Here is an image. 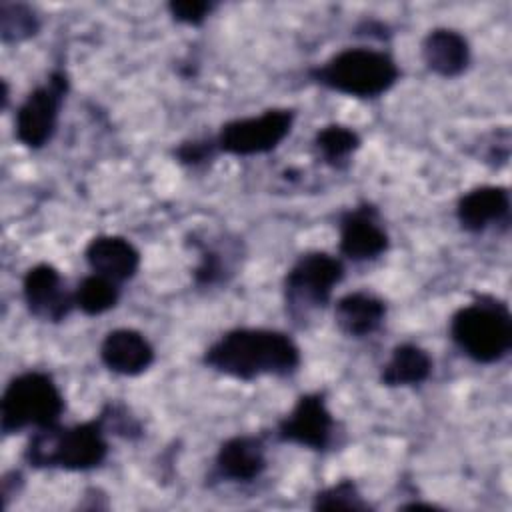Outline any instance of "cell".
Wrapping results in <instances>:
<instances>
[{
    "label": "cell",
    "mask_w": 512,
    "mask_h": 512,
    "mask_svg": "<svg viewBox=\"0 0 512 512\" xmlns=\"http://www.w3.org/2000/svg\"><path fill=\"white\" fill-rule=\"evenodd\" d=\"M450 338L478 364L500 362L512 348V314L504 300L478 294L450 318Z\"/></svg>",
    "instance_id": "obj_4"
},
{
    "label": "cell",
    "mask_w": 512,
    "mask_h": 512,
    "mask_svg": "<svg viewBox=\"0 0 512 512\" xmlns=\"http://www.w3.org/2000/svg\"><path fill=\"white\" fill-rule=\"evenodd\" d=\"M360 134L344 124H326L314 134V150L318 158L330 168L342 170L348 166L350 156L360 148Z\"/></svg>",
    "instance_id": "obj_19"
},
{
    "label": "cell",
    "mask_w": 512,
    "mask_h": 512,
    "mask_svg": "<svg viewBox=\"0 0 512 512\" xmlns=\"http://www.w3.org/2000/svg\"><path fill=\"white\" fill-rule=\"evenodd\" d=\"M194 248L198 250V264L192 270L196 286L210 288L224 282L232 274L226 250L222 252L220 246H212L200 240H194Z\"/></svg>",
    "instance_id": "obj_22"
},
{
    "label": "cell",
    "mask_w": 512,
    "mask_h": 512,
    "mask_svg": "<svg viewBox=\"0 0 512 512\" xmlns=\"http://www.w3.org/2000/svg\"><path fill=\"white\" fill-rule=\"evenodd\" d=\"M338 232V250L352 262L374 260L390 246V238L380 222L378 210L366 202L340 216Z\"/></svg>",
    "instance_id": "obj_11"
},
{
    "label": "cell",
    "mask_w": 512,
    "mask_h": 512,
    "mask_svg": "<svg viewBox=\"0 0 512 512\" xmlns=\"http://www.w3.org/2000/svg\"><path fill=\"white\" fill-rule=\"evenodd\" d=\"M312 510H370L354 480H338L312 496Z\"/></svg>",
    "instance_id": "obj_23"
},
{
    "label": "cell",
    "mask_w": 512,
    "mask_h": 512,
    "mask_svg": "<svg viewBox=\"0 0 512 512\" xmlns=\"http://www.w3.org/2000/svg\"><path fill=\"white\" fill-rule=\"evenodd\" d=\"M40 30V18L28 4L2 2L0 4V36L4 44H18Z\"/></svg>",
    "instance_id": "obj_21"
},
{
    "label": "cell",
    "mask_w": 512,
    "mask_h": 512,
    "mask_svg": "<svg viewBox=\"0 0 512 512\" xmlns=\"http://www.w3.org/2000/svg\"><path fill=\"white\" fill-rule=\"evenodd\" d=\"M386 318V302L366 290L340 296L334 304V322L338 330L350 338L374 334Z\"/></svg>",
    "instance_id": "obj_16"
},
{
    "label": "cell",
    "mask_w": 512,
    "mask_h": 512,
    "mask_svg": "<svg viewBox=\"0 0 512 512\" xmlns=\"http://www.w3.org/2000/svg\"><path fill=\"white\" fill-rule=\"evenodd\" d=\"M296 112L292 108H268L258 116L234 118L218 130V152L230 156H258L276 150L294 126Z\"/></svg>",
    "instance_id": "obj_8"
},
{
    "label": "cell",
    "mask_w": 512,
    "mask_h": 512,
    "mask_svg": "<svg viewBox=\"0 0 512 512\" xmlns=\"http://www.w3.org/2000/svg\"><path fill=\"white\" fill-rule=\"evenodd\" d=\"M22 298L28 312L42 322H62L74 304V292L66 290L62 274L48 262L34 264L22 278Z\"/></svg>",
    "instance_id": "obj_10"
},
{
    "label": "cell",
    "mask_w": 512,
    "mask_h": 512,
    "mask_svg": "<svg viewBox=\"0 0 512 512\" xmlns=\"http://www.w3.org/2000/svg\"><path fill=\"white\" fill-rule=\"evenodd\" d=\"M308 74L332 92L366 100L386 94L398 82L400 68L384 50L354 46L332 54Z\"/></svg>",
    "instance_id": "obj_3"
},
{
    "label": "cell",
    "mask_w": 512,
    "mask_h": 512,
    "mask_svg": "<svg viewBox=\"0 0 512 512\" xmlns=\"http://www.w3.org/2000/svg\"><path fill=\"white\" fill-rule=\"evenodd\" d=\"M336 432V420L322 392L298 396L292 410L278 420L276 436L280 442L298 444L308 450H326Z\"/></svg>",
    "instance_id": "obj_9"
},
{
    "label": "cell",
    "mask_w": 512,
    "mask_h": 512,
    "mask_svg": "<svg viewBox=\"0 0 512 512\" xmlns=\"http://www.w3.org/2000/svg\"><path fill=\"white\" fill-rule=\"evenodd\" d=\"M66 408L64 394L52 374L28 370L14 376L0 400V430L4 436L26 428H48L60 422Z\"/></svg>",
    "instance_id": "obj_5"
},
{
    "label": "cell",
    "mask_w": 512,
    "mask_h": 512,
    "mask_svg": "<svg viewBox=\"0 0 512 512\" xmlns=\"http://www.w3.org/2000/svg\"><path fill=\"white\" fill-rule=\"evenodd\" d=\"M84 260L92 272L118 284L136 276L140 268L138 248L124 236L98 234L84 248Z\"/></svg>",
    "instance_id": "obj_15"
},
{
    "label": "cell",
    "mask_w": 512,
    "mask_h": 512,
    "mask_svg": "<svg viewBox=\"0 0 512 512\" xmlns=\"http://www.w3.org/2000/svg\"><path fill=\"white\" fill-rule=\"evenodd\" d=\"M68 90L66 70L56 68L28 92L14 114V136L22 146L38 150L52 140Z\"/></svg>",
    "instance_id": "obj_7"
},
{
    "label": "cell",
    "mask_w": 512,
    "mask_h": 512,
    "mask_svg": "<svg viewBox=\"0 0 512 512\" xmlns=\"http://www.w3.org/2000/svg\"><path fill=\"white\" fill-rule=\"evenodd\" d=\"M102 364L120 376H138L154 362V346L134 328H114L100 342Z\"/></svg>",
    "instance_id": "obj_14"
},
{
    "label": "cell",
    "mask_w": 512,
    "mask_h": 512,
    "mask_svg": "<svg viewBox=\"0 0 512 512\" xmlns=\"http://www.w3.org/2000/svg\"><path fill=\"white\" fill-rule=\"evenodd\" d=\"M300 360L294 338L272 328H232L202 354L208 368L244 382L262 376H288L298 370Z\"/></svg>",
    "instance_id": "obj_1"
},
{
    "label": "cell",
    "mask_w": 512,
    "mask_h": 512,
    "mask_svg": "<svg viewBox=\"0 0 512 512\" xmlns=\"http://www.w3.org/2000/svg\"><path fill=\"white\" fill-rule=\"evenodd\" d=\"M218 152V146H216V138H194V140H186V142H180L176 148H174V158L184 164V166H200L208 160H212Z\"/></svg>",
    "instance_id": "obj_24"
},
{
    "label": "cell",
    "mask_w": 512,
    "mask_h": 512,
    "mask_svg": "<svg viewBox=\"0 0 512 512\" xmlns=\"http://www.w3.org/2000/svg\"><path fill=\"white\" fill-rule=\"evenodd\" d=\"M422 60L440 78H456L470 64L468 40L452 28H434L422 40Z\"/></svg>",
    "instance_id": "obj_17"
},
{
    "label": "cell",
    "mask_w": 512,
    "mask_h": 512,
    "mask_svg": "<svg viewBox=\"0 0 512 512\" xmlns=\"http://www.w3.org/2000/svg\"><path fill=\"white\" fill-rule=\"evenodd\" d=\"M120 300V284L96 272L84 276L74 288V304L86 316H100Z\"/></svg>",
    "instance_id": "obj_20"
},
{
    "label": "cell",
    "mask_w": 512,
    "mask_h": 512,
    "mask_svg": "<svg viewBox=\"0 0 512 512\" xmlns=\"http://www.w3.org/2000/svg\"><path fill=\"white\" fill-rule=\"evenodd\" d=\"M268 466L262 436L238 434L224 440L214 458L216 474L226 482H252Z\"/></svg>",
    "instance_id": "obj_13"
},
{
    "label": "cell",
    "mask_w": 512,
    "mask_h": 512,
    "mask_svg": "<svg viewBox=\"0 0 512 512\" xmlns=\"http://www.w3.org/2000/svg\"><path fill=\"white\" fill-rule=\"evenodd\" d=\"M432 374L430 354L412 342H402L392 348L388 362L380 368V384L388 388L418 386Z\"/></svg>",
    "instance_id": "obj_18"
},
{
    "label": "cell",
    "mask_w": 512,
    "mask_h": 512,
    "mask_svg": "<svg viewBox=\"0 0 512 512\" xmlns=\"http://www.w3.org/2000/svg\"><path fill=\"white\" fill-rule=\"evenodd\" d=\"M168 12L180 24L198 26L212 12V4L206 0H172L168 2Z\"/></svg>",
    "instance_id": "obj_25"
},
{
    "label": "cell",
    "mask_w": 512,
    "mask_h": 512,
    "mask_svg": "<svg viewBox=\"0 0 512 512\" xmlns=\"http://www.w3.org/2000/svg\"><path fill=\"white\" fill-rule=\"evenodd\" d=\"M108 428L102 414L72 426L38 428L26 442L24 462L34 470L58 468L86 472L100 466L108 456Z\"/></svg>",
    "instance_id": "obj_2"
},
{
    "label": "cell",
    "mask_w": 512,
    "mask_h": 512,
    "mask_svg": "<svg viewBox=\"0 0 512 512\" xmlns=\"http://www.w3.org/2000/svg\"><path fill=\"white\" fill-rule=\"evenodd\" d=\"M344 278V264L340 258L312 250L296 258L286 270L282 290L288 314L296 320L306 318L314 310H322L330 304L332 290Z\"/></svg>",
    "instance_id": "obj_6"
},
{
    "label": "cell",
    "mask_w": 512,
    "mask_h": 512,
    "mask_svg": "<svg viewBox=\"0 0 512 512\" xmlns=\"http://www.w3.org/2000/svg\"><path fill=\"white\" fill-rule=\"evenodd\" d=\"M456 220L462 230L478 234L494 224L510 220V192L500 184H484L468 190L456 202Z\"/></svg>",
    "instance_id": "obj_12"
}]
</instances>
